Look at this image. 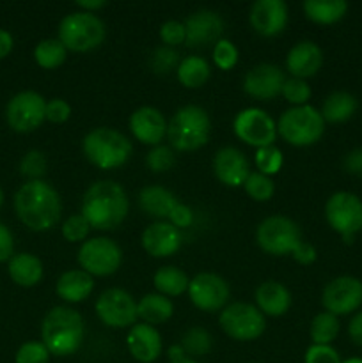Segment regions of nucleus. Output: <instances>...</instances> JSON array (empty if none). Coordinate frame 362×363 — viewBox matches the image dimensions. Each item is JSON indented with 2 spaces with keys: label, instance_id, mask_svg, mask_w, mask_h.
Instances as JSON below:
<instances>
[{
  "label": "nucleus",
  "instance_id": "nucleus-1",
  "mask_svg": "<svg viewBox=\"0 0 362 363\" xmlns=\"http://www.w3.org/2000/svg\"><path fill=\"white\" fill-rule=\"evenodd\" d=\"M14 211L25 227L45 233L60 220L62 202L55 188L46 181H27L14 194Z\"/></svg>",
  "mask_w": 362,
  "mask_h": 363
},
{
  "label": "nucleus",
  "instance_id": "nucleus-2",
  "mask_svg": "<svg viewBox=\"0 0 362 363\" xmlns=\"http://www.w3.org/2000/svg\"><path fill=\"white\" fill-rule=\"evenodd\" d=\"M128 195L119 183L102 179L92 183L82 199L80 213L91 229L110 230L124 222L128 215Z\"/></svg>",
  "mask_w": 362,
  "mask_h": 363
},
{
  "label": "nucleus",
  "instance_id": "nucleus-3",
  "mask_svg": "<svg viewBox=\"0 0 362 363\" xmlns=\"http://www.w3.org/2000/svg\"><path fill=\"white\" fill-rule=\"evenodd\" d=\"M41 340L53 357H70L82 346L84 319L75 308L53 307L43 319Z\"/></svg>",
  "mask_w": 362,
  "mask_h": 363
},
{
  "label": "nucleus",
  "instance_id": "nucleus-4",
  "mask_svg": "<svg viewBox=\"0 0 362 363\" xmlns=\"http://www.w3.org/2000/svg\"><path fill=\"white\" fill-rule=\"evenodd\" d=\"M212 121L202 106L185 105L167 123V138L177 151H195L209 140Z\"/></svg>",
  "mask_w": 362,
  "mask_h": 363
},
{
  "label": "nucleus",
  "instance_id": "nucleus-5",
  "mask_svg": "<svg viewBox=\"0 0 362 363\" xmlns=\"http://www.w3.org/2000/svg\"><path fill=\"white\" fill-rule=\"evenodd\" d=\"M82 149H84L85 158L103 170L124 165L133 151L126 135L109 126L89 131L82 142Z\"/></svg>",
  "mask_w": 362,
  "mask_h": 363
},
{
  "label": "nucleus",
  "instance_id": "nucleus-6",
  "mask_svg": "<svg viewBox=\"0 0 362 363\" xmlns=\"http://www.w3.org/2000/svg\"><path fill=\"white\" fill-rule=\"evenodd\" d=\"M323 131H325V121L322 112L311 105L291 106L277 123V133H280L287 144L297 147L316 144L322 138Z\"/></svg>",
  "mask_w": 362,
  "mask_h": 363
},
{
  "label": "nucleus",
  "instance_id": "nucleus-7",
  "mask_svg": "<svg viewBox=\"0 0 362 363\" xmlns=\"http://www.w3.org/2000/svg\"><path fill=\"white\" fill-rule=\"evenodd\" d=\"M105 34V23L96 13L75 11L60 20L57 39L71 52H89L102 45Z\"/></svg>",
  "mask_w": 362,
  "mask_h": 363
},
{
  "label": "nucleus",
  "instance_id": "nucleus-8",
  "mask_svg": "<svg viewBox=\"0 0 362 363\" xmlns=\"http://www.w3.org/2000/svg\"><path fill=\"white\" fill-rule=\"evenodd\" d=\"M256 240L261 250L272 255H293L298 250L302 240L300 227L291 218L283 215L266 216L256 230Z\"/></svg>",
  "mask_w": 362,
  "mask_h": 363
},
{
  "label": "nucleus",
  "instance_id": "nucleus-9",
  "mask_svg": "<svg viewBox=\"0 0 362 363\" xmlns=\"http://www.w3.org/2000/svg\"><path fill=\"white\" fill-rule=\"evenodd\" d=\"M325 218L344 243H353V238L362 230V201L350 191H336L325 204Z\"/></svg>",
  "mask_w": 362,
  "mask_h": 363
},
{
  "label": "nucleus",
  "instance_id": "nucleus-10",
  "mask_svg": "<svg viewBox=\"0 0 362 363\" xmlns=\"http://www.w3.org/2000/svg\"><path fill=\"white\" fill-rule=\"evenodd\" d=\"M219 325L227 337L247 342L263 335L266 328V319L258 307L238 301L222 308L219 315Z\"/></svg>",
  "mask_w": 362,
  "mask_h": 363
},
{
  "label": "nucleus",
  "instance_id": "nucleus-11",
  "mask_svg": "<svg viewBox=\"0 0 362 363\" xmlns=\"http://www.w3.org/2000/svg\"><path fill=\"white\" fill-rule=\"evenodd\" d=\"M123 252L116 241L109 238H91L78 248V264L91 277H109L119 269Z\"/></svg>",
  "mask_w": 362,
  "mask_h": 363
},
{
  "label": "nucleus",
  "instance_id": "nucleus-12",
  "mask_svg": "<svg viewBox=\"0 0 362 363\" xmlns=\"http://www.w3.org/2000/svg\"><path fill=\"white\" fill-rule=\"evenodd\" d=\"M6 119L14 131H34L46 119V99L35 91L18 92L7 103Z\"/></svg>",
  "mask_w": 362,
  "mask_h": 363
},
{
  "label": "nucleus",
  "instance_id": "nucleus-13",
  "mask_svg": "<svg viewBox=\"0 0 362 363\" xmlns=\"http://www.w3.org/2000/svg\"><path fill=\"white\" fill-rule=\"evenodd\" d=\"M234 135L254 147H270L277 138V123L261 108H245L234 117Z\"/></svg>",
  "mask_w": 362,
  "mask_h": 363
},
{
  "label": "nucleus",
  "instance_id": "nucleus-14",
  "mask_svg": "<svg viewBox=\"0 0 362 363\" xmlns=\"http://www.w3.org/2000/svg\"><path fill=\"white\" fill-rule=\"evenodd\" d=\"M94 311L99 321L110 328H126L137 321V301L128 291L112 287L99 294Z\"/></svg>",
  "mask_w": 362,
  "mask_h": 363
},
{
  "label": "nucleus",
  "instance_id": "nucleus-15",
  "mask_svg": "<svg viewBox=\"0 0 362 363\" xmlns=\"http://www.w3.org/2000/svg\"><path fill=\"white\" fill-rule=\"evenodd\" d=\"M322 303L334 315L351 314L362 305V282L348 275L330 280L323 289Z\"/></svg>",
  "mask_w": 362,
  "mask_h": 363
},
{
  "label": "nucleus",
  "instance_id": "nucleus-16",
  "mask_svg": "<svg viewBox=\"0 0 362 363\" xmlns=\"http://www.w3.org/2000/svg\"><path fill=\"white\" fill-rule=\"evenodd\" d=\"M229 286L215 273H199L188 284V296L197 308L204 312H216L226 308L229 301Z\"/></svg>",
  "mask_w": 362,
  "mask_h": 363
},
{
  "label": "nucleus",
  "instance_id": "nucleus-17",
  "mask_svg": "<svg viewBox=\"0 0 362 363\" xmlns=\"http://www.w3.org/2000/svg\"><path fill=\"white\" fill-rule=\"evenodd\" d=\"M284 73L279 66L270 62H263L247 71L243 78V89L248 96L261 101H268L275 96L283 94Z\"/></svg>",
  "mask_w": 362,
  "mask_h": 363
},
{
  "label": "nucleus",
  "instance_id": "nucleus-18",
  "mask_svg": "<svg viewBox=\"0 0 362 363\" xmlns=\"http://www.w3.org/2000/svg\"><path fill=\"white\" fill-rule=\"evenodd\" d=\"M213 170L220 183L226 186H243L247 177L251 176V163L247 156L236 147H222L215 152Z\"/></svg>",
  "mask_w": 362,
  "mask_h": 363
},
{
  "label": "nucleus",
  "instance_id": "nucleus-19",
  "mask_svg": "<svg viewBox=\"0 0 362 363\" xmlns=\"http://www.w3.org/2000/svg\"><path fill=\"white\" fill-rule=\"evenodd\" d=\"M248 20L258 34L266 35V38L280 34L287 23L286 2L284 0H258L252 4Z\"/></svg>",
  "mask_w": 362,
  "mask_h": 363
},
{
  "label": "nucleus",
  "instance_id": "nucleus-20",
  "mask_svg": "<svg viewBox=\"0 0 362 363\" xmlns=\"http://www.w3.org/2000/svg\"><path fill=\"white\" fill-rule=\"evenodd\" d=\"M185 30H187V43L188 46H201L209 45V43H216L220 39V34L224 30V21L219 13L209 9L195 11L194 14L187 18L185 21Z\"/></svg>",
  "mask_w": 362,
  "mask_h": 363
},
{
  "label": "nucleus",
  "instance_id": "nucleus-21",
  "mask_svg": "<svg viewBox=\"0 0 362 363\" xmlns=\"http://www.w3.org/2000/svg\"><path fill=\"white\" fill-rule=\"evenodd\" d=\"M130 130L138 142L155 147L167 137V119L155 106H141L131 113Z\"/></svg>",
  "mask_w": 362,
  "mask_h": 363
},
{
  "label": "nucleus",
  "instance_id": "nucleus-22",
  "mask_svg": "<svg viewBox=\"0 0 362 363\" xmlns=\"http://www.w3.org/2000/svg\"><path fill=\"white\" fill-rule=\"evenodd\" d=\"M181 233L169 222H155L142 233V247L153 257H169L181 247Z\"/></svg>",
  "mask_w": 362,
  "mask_h": 363
},
{
  "label": "nucleus",
  "instance_id": "nucleus-23",
  "mask_svg": "<svg viewBox=\"0 0 362 363\" xmlns=\"http://www.w3.org/2000/svg\"><path fill=\"white\" fill-rule=\"evenodd\" d=\"M126 347L137 362L153 363L162 354V337L155 326L135 323L126 335Z\"/></svg>",
  "mask_w": 362,
  "mask_h": 363
},
{
  "label": "nucleus",
  "instance_id": "nucleus-24",
  "mask_svg": "<svg viewBox=\"0 0 362 363\" xmlns=\"http://www.w3.org/2000/svg\"><path fill=\"white\" fill-rule=\"evenodd\" d=\"M323 64V52L316 43L300 41L287 52L286 67L293 78L314 77Z\"/></svg>",
  "mask_w": 362,
  "mask_h": 363
},
{
  "label": "nucleus",
  "instance_id": "nucleus-25",
  "mask_svg": "<svg viewBox=\"0 0 362 363\" xmlns=\"http://www.w3.org/2000/svg\"><path fill=\"white\" fill-rule=\"evenodd\" d=\"M256 305L263 315L279 318L291 307V293L284 284L277 280H266L256 289Z\"/></svg>",
  "mask_w": 362,
  "mask_h": 363
},
{
  "label": "nucleus",
  "instance_id": "nucleus-26",
  "mask_svg": "<svg viewBox=\"0 0 362 363\" xmlns=\"http://www.w3.org/2000/svg\"><path fill=\"white\" fill-rule=\"evenodd\" d=\"M94 289V279L84 269H70L57 280V296L67 303H80L87 300Z\"/></svg>",
  "mask_w": 362,
  "mask_h": 363
},
{
  "label": "nucleus",
  "instance_id": "nucleus-27",
  "mask_svg": "<svg viewBox=\"0 0 362 363\" xmlns=\"http://www.w3.org/2000/svg\"><path fill=\"white\" fill-rule=\"evenodd\" d=\"M177 204L180 202L174 197L172 191L163 186L151 184V186H144L138 191V206H141V209L148 213L149 216H155V218L169 220V216L172 215Z\"/></svg>",
  "mask_w": 362,
  "mask_h": 363
},
{
  "label": "nucleus",
  "instance_id": "nucleus-28",
  "mask_svg": "<svg viewBox=\"0 0 362 363\" xmlns=\"http://www.w3.org/2000/svg\"><path fill=\"white\" fill-rule=\"evenodd\" d=\"M7 272H9L11 280L18 286L34 287L43 279V262L35 255L21 252V254H14L9 259Z\"/></svg>",
  "mask_w": 362,
  "mask_h": 363
},
{
  "label": "nucleus",
  "instance_id": "nucleus-29",
  "mask_svg": "<svg viewBox=\"0 0 362 363\" xmlns=\"http://www.w3.org/2000/svg\"><path fill=\"white\" fill-rule=\"evenodd\" d=\"M174 314L172 301L160 293H149L137 303V315L146 325H162L169 321Z\"/></svg>",
  "mask_w": 362,
  "mask_h": 363
},
{
  "label": "nucleus",
  "instance_id": "nucleus-30",
  "mask_svg": "<svg viewBox=\"0 0 362 363\" xmlns=\"http://www.w3.org/2000/svg\"><path fill=\"white\" fill-rule=\"evenodd\" d=\"M357 110V99L346 91H336L327 96L323 108L319 110L327 123H344Z\"/></svg>",
  "mask_w": 362,
  "mask_h": 363
},
{
  "label": "nucleus",
  "instance_id": "nucleus-31",
  "mask_svg": "<svg viewBox=\"0 0 362 363\" xmlns=\"http://www.w3.org/2000/svg\"><path fill=\"white\" fill-rule=\"evenodd\" d=\"M302 7L309 20L322 25L336 23L348 11V4L344 0H305Z\"/></svg>",
  "mask_w": 362,
  "mask_h": 363
},
{
  "label": "nucleus",
  "instance_id": "nucleus-32",
  "mask_svg": "<svg viewBox=\"0 0 362 363\" xmlns=\"http://www.w3.org/2000/svg\"><path fill=\"white\" fill-rule=\"evenodd\" d=\"M176 74L181 85H185L187 89H199L209 80L212 69H209V64L206 59L197 55H188L176 67Z\"/></svg>",
  "mask_w": 362,
  "mask_h": 363
},
{
  "label": "nucleus",
  "instance_id": "nucleus-33",
  "mask_svg": "<svg viewBox=\"0 0 362 363\" xmlns=\"http://www.w3.org/2000/svg\"><path fill=\"white\" fill-rule=\"evenodd\" d=\"M153 284L163 296H180L185 291H188L190 280L183 269L176 266H162L153 277Z\"/></svg>",
  "mask_w": 362,
  "mask_h": 363
},
{
  "label": "nucleus",
  "instance_id": "nucleus-34",
  "mask_svg": "<svg viewBox=\"0 0 362 363\" xmlns=\"http://www.w3.org/2000/svg\"><path fill=\"white\" fill-rule=\"evenodd\" d=\"M339 319L337 315L330 314V312H319L314 315L309 328V335H311L312 344L318 346H330L334 339L339 335Z\"/></svg>",
  "mask_w": 362,
  "mask_h": 363
},
{
  "label": "nucleus",
  "instance_id": "nucleus-35",
  "mask_svg": "<svg viewBox=\"0 0 362 363\" xmlns=\"http://www.w3.org/2000/svg\"><path fill=\"white\" fill-rule=\"evenodd\" d=\"M66 46L59 39L48 38L38 43V46L34 48V59L45 69H53L66 60Z\"/></svg>",
  "mask_w": 362,
  "mask_h": 363
},
{
  "label": "nucleus",
  "instance_id": "nucleus-36",
  "mask_svg": "<svg viewBox=\"0 0 362 363\" xmlns=\"http://www.w3.org/2000/svg\"><path fill=\"white\" fill-rule=\"evenodd\" d=\"M180 346L183 347L188 358L204 357L212 350V335L204 328H201V326H192L190 330L185 332Z\"/></svg>",
  "mask_w": 362,
  "mask_h": 363
},
{
  "label": "nucleus",
  "instance_id": "nucleus-37",
  "mask_svg": "<svg viewBox=\"0 0 362 363\" xmlns=\"http://www.w3.org/2000/svg\"><path fill=\"white\" fill-rule=\"evenodd\" d=\"M243 188L248 197H252L258 202L270 201L273 191H275V184H273L272 177L265 176L261 172H251V176L243 183Z\"/></svg>",
  "mask_w": 362,
  "mask_h": 363
},
{
  "label": "nucleus",
  "instance_id": "nucleus-38",
  "mask_svg": "<svg viewBox=\"0 0 362 363\" xmlns=\"http://www.w3.org/2000/svg\"><path fill=\"white\" fill-rule=\"evenodd\" d=\"M256 167H258V172L265 174V176H272L277 174L283 167V152L275 147V145H270V147H261L256 151L254 156Z\"/></svg>",
  "mask_w": 362,
  "mask_h": 363
},
{
  "label": "nucleus",
  "instance_id": "nucleus-39",
  "mask_svg": "<svg viewBox=\"0 0 362 363\" xmlns=\"http://www.w3.org/2000/svg\"><path fill=\"white\" fill-rule=\"evenodd\" d=\"M20 172L21 176L28 177V181L41 179V176H45L46 172L45 155H43L41 151H38V149L28 151L20 162Z\"/></svg>",
  "mask_w": 362,
  "mask_h": 363
},
{
  "label": "nucleus",
  "instance_id": "nucleus-40",
  "mask_svg": "<svg viewBox=\"0 0 362 363\" xmlns=\"http://www.w3.org/2000/svg\"><path fill=\"white\" fill-rule=\"evenodd\" d=\"M283 96L291 103L293 106L307 105L309 98H311V87L302 78H287L284 82Z\"/></svg>",
  "mask_w": 362,
  "mask_h": 363
},
{
  "label": "nucleus",
  "instance_id": "nucleus-41",
  "mask_svg": "<svg viewBox=\"0 0 362 363\" xmlns=\"http://www.w3.org/2000/svg\"><path fill=\"white\" fill-rule=\"evenodd\" d=\"M213 62L220 67V69H231L236 66L238 62V48L234 46L233 41L229 39L220 38L213 46Z\"/></svg>",
  "mask_w": 362,
  "mask_h": 363
},
{
  "label": "nucleus",
  "instance_id": "nucleus-42",
  "mask_svg": "<svg viewBox=\"0 0 362 363\" xmlns=\"http://www.w3.org/2000/svg\"><path fill=\"white\" fill-rule=\"evenodd\" d=\"M60 230H62L64 240L77 243V241H84L87 238L91 225L82 213H77V215H71L67 216V220H64Z\"/></svg>",
  "mask_w": 362,
  "mask_h": 363
},
{
  "label": "nucleus",
  "instance_id": "nucleus-43",
  "mask_svg": "<svg viewBox=\"0 0 362 363\" xmlns=\"http://www.w3.org/2000/svg\"><path fill=\"white\" fill-rule=\"evenodd\" d=\"M16 363H48L50 362V351L43 342H25L21 344L20 350L16 351L14 357Z\"/></svg>",
  "mask_w": 362,
  "mask_h": 363
},
{
  "label": "nucleus",
  "instance_id": "nucleus-44",
  "mask_svg": "<svg viewBox=\"0 0 362 363\" xmlns=\"http://www.w3.org/2000/svg\"><path fill=\"white\" fill-rule=\"evenodd\" d=\"M174 162H176V156L172 149L167 145H155L146 156V163L153 172H165L174 165Z\"/></svg>",
  "mask_w": 362,
  "mask_h": 363
},
{
  "label": "nucleus",
  "instance_id": "nucleus-45",
  "mask_svg": "<svg viewBox=\"0 0 362 363\" xmlns=\"http://www.w3.org/2000/svg\"><path fill=\"white\" fill-rule=\"evenodd\" d=\"M176 66H180V62H177V52L170 48V46L163 45L153 52L151 67L155 69V73H169Z\"/></svg>",
  "mask_w": 362,
  "mask_h": 363
},
{
  "label": "nucleus",
  "instance_id": "nucleus-46",
  "mask_svg": "<svg viewBox=\"0 0 362 363\" xmlns=\"http://www.w3.org/2000/svg\"><path fill=\"white\" fill-rule=\"evenodd\" d=\"M160 39L165 46H177L185 43L187 39V30H185V23L177 20H169L160 27Z\"/></svg>",
  "mask_w": 362,
  "mask_h": 363
},
{
  "label": "nucleus",
  "instance_id": "nucleus-47",
  "mask_svg": "<svg viewBox=\"0 0 362 363\" xmlns=\"http://www.w3.org/2000/svg\"><path fill=\"white\" fill-rule=\"evenodd\" d=\"M304 363H343V360H341L339 353L332 346H318V344H312L305 351Z\"/></svg>",
  "mask_w": 362,
  "mask_h": 363
},
{
  "label": "nucleus",
  "instance_id": "nucleus-48",
  "mask_svg": "<svg viewBox=\"0 0 362 363\" xmlns=\"http://www.w3.org/2000/svg\"><path fill=\"white\" fill-rule=\"evenodd\" d=\"M71 116V106L64 99L55 98L46 101V119L50 123H64L70 119Z\"/></svg>",
  "mask_w": 362,
  "mask_h": 363
},
{
  "label": "nucleus",
  "instance_id": "nucleus-49",
  "mask_svg": "<svg viewBox=\"0 0 362 363\" xmlns=\"http://www.w3.org/2000/svg\"><path fill=\"white\" fill-rule=\"evenodd\" d=\"M169 223H172L177 229H183V227H190L192 222H194V211L188 208L187 204H177L176 209L172 211V215L167 220Z\"/></svg>",
  "mask_w": 362,
  "mask_h": 363
},
{
  "label": "nucleus",
  "instance_id": "nucleus-50",
  "mask_svg": "<svg viewBox=\"0 0 362 363\" xmlns=\"http://www.w3.org/2000/svg\"><path fill=\"white\" fill-rule=\"evenodd\" d=\"M13 252H14V238L11 234L9 227L4 225L0 222V262L4 261H9L13 257Z\"/></svg>",
  "mask_w": 362,
  "mask_h": 363
},
{
  "label": "nucleus",
  "instance_id": "nucleus-51",
  "mask_svg": "<svg viewBox=\"0 0 362 363\" xmlns=\"http://www.w3.org/2000/svg\"><path fill=\"white\" fill-rule=\"evenodd\" d=\"M344 170L350 174H355V176H362V147L353 149V151L348 152L344 156Z\"/></svg>",
  "mask_w": 362,
  "mask_h": 363
},
{
  "label": "nucleus",
  "instance_id": "nucleus-52",
  "mask_svg": "<svg viewBox=\"0 0 362 363\" xmlns=\"http://www.w3.org/2000/svg\"><path fill=\"white\" fill-rule=\"evenodd\" d=\"M316 257H318V252H316V248L312 247L311 243H302L300 247H298V250L293 254V259L295 261H298L300 264H312V262L316 261Z\"/></svg>",
  "mask_w": 362,
  "mask_h": 363
},
{
  "label": "nucleus",
  "instance_id": "nucleus-53",
  "mask_svg": "<svg viewBox=\"0 0 362 363\" xmlns=\"http://www.w3.org/2000/svg\"><path fill=\"white\" fill-rule=\"evenodd\" d=\"M348 335L357 346H362V312H357L351 318L350 325H348Z\"/></svg>",
  "mask_w": 362,
  "mask_h": 363
},
{
  "label": "nucleus",
  "instance_id": "nucleus-54",
  "mask_svg": "<svg viewBox=\"0 0 362 363\" xmlns=\"http://www.w3.org/2000/svg\"><path fill=\"white\" fill-rule=\"evenodd\" d=\"M13 35H11V32H7L6 28H0V59H4V57H7L11 53V50H13Z\"/></svg>",
  "mask_w": 362,
  "mask_h": 363
},
{
  "label": "nucleus",
  "instance_id": "nucleus-55",
  "mask_svg": "<svg viewBox=\"0 0 362 363\" xmlns=\"http://www.w3.org/2000/svg\"><path fill=\"white\" fill-rule=\"evenodd\" d=\"M77 6L80 7L85 13H94V11L102 9V7L106 6L105 0H78Z\"/></svg>",
  "mask_w": 362,
  "mask_h": 363
},
{
  "label": "nucleus",
  "instance_id": "nucleus-56",
  "mask_svg": "<svg viewBox=\"0 0 362 363\" xmlns=\"http://www.w3.org/2000/svg\"><path fill=\"white\" fill-rule=\"evenodd\" d=\"M343 363H362V358H348Z\"/></svg>",
  "mask_w": 362,
  "mask_h": 363
},
{
  "label": "nucleus",
  "instance_id": "nucleus-57",
  "mask_svg": "<svg viewBox=\"0 0 362 363\" xmlns=\"http://www.w3.org/2000/svg\"><path fill=\"white\" fill-rule=\"evenodd\" d=\"M174 363H199V362H195L194 358H185V360H180V362H174Z\"/></svg>",
  "mask_w": 362,
  "mask_h": 363
},
{
  "label": "nucleus",
  "instance_id": "nucleus-58",
  "mask_svg": "<svg viewBox=\"0 0 362 363\" xmlns=\"http://www.w3.org/2000/svg\"><path fill=\"white\" fill-rule=\"evenodd\" d=\"M2 204H4V191L2 188H0V208H2Z\"/></svg>",
  "mask_w": 362,
  "mask_h": 363
}]
</instances>
